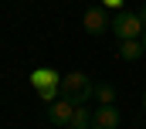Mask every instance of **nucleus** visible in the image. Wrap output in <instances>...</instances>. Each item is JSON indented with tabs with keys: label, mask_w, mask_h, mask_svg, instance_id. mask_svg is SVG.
Here are the masks:
<instances>
[{
	"label": "nucleus",
	"mask_w": 146,
	"mask_h": 129,
	"mask_svg": "<svg viewBox=\"0 0 146 129\" xmlns=\"http://www.w3.org/2000/svg\"><path fill=\"white\" fill-rule=\"evenodd\" d=\"M92 92H95V85H92V78L82 75V71H68V75L61 78V98L72 102V105H85V102L92 98Z\"/></svg>",
	"instance_id": "1"
},
{
	"label": "nucleus",
	"mask_w": 146,
	"mask_h": 129,
	"mask_svg": "<svg viewBox=\"0 0 146 129\" xmlns=\"http://www.w3.org/2000/svg\"><path fill=\"white\" fill-rule=\"evenodd\" d=\"M143 48H146V31H143Z\"/></svg>",
	"instance_id": "13"
},
{
	"label": "nucleus",
	"mask_w": 146,
	"mask_h": 129,
	"mask_svg": "<svg viewBox=\"0 0 146 129\" xmlns=\"http://www.w3.org/2000/svg\"><path fill=\"white\" fill-rule=\"evenodd\" d=\"M143 55H146L143 37H133V41H119V58H122V61H139Z\"/></svg>",
	"instance_id": "7"
},
{
	"label": "nucleus",
	"mask_w": 146,
	"mask_h": 129,
	"mask_svg": "<svg viewBox=\"0 0 146 129\" xmlns=\"http://www.w3.org/2000/svg\"><path fill=\"white\" fill-rule=\"evenodd\" d=\"M102 7H115V10H122V0H102Z\"/></svg>",
	"instance_id": "10"
},
{
	"label": "nucleus",
	"mask_w": 146,
	"mask_h": 129,
	"mask_svg": "<svg viewBox=\"0 0 146 129\" xmlns=\"http://www.w3.org/2000/svg\"><path fill=\"white\" fill-rule=\"evenodd\" d=\"M75 109H78V105L65 102V98L48 102V122H51V126H68V122H72V116H75Z\"/></svg>",
	"instance_id": "5"
},
{
	"label": "nucleus",
	"mask_w": 146,
	"mask_h": 129,
	"mask_svg": "<svg viewBox=\"0 0 146 129\" xmlns=\"http://www.w3.org/2000/svg\"><path fill=\"white\" fill-rule=\"evenodd\" d=\"M68 129H92V112L85 105H78L75 116H72V122H68Z\"/></svg>",
	"instance_id": "8"
},
{
	"label": "nucleus",
	"mask_w": 146,
	"mask_h": 129,
	"mask_svg": "<svg viewBox=\"0 0 146 129\" xmlns=\"http://www.w3.org/2000/svg\"><path fill=\"white\" fill-rule=\"evenodd\" d=\"M143 112H146V92H143Z\"/></svg>",
	"instance_id": "12"
},
{
	"label": "nucleus",
	"mask_w": 146,
	"mask_h": 129,
	"mask_svg": "<svg viewBox=\"0 0 146 129\" xmlns=\"http://www.w3.org/2000/svg\"><path fill=\"white\" fill-rule=\"evenodd\" d=\"M139 21H143V31H146V7L139 10Z\"/></svg>",
	"instance_id": "11"
},
{
	"label": "nucleus",
	"mask_w": 146,
	"mask_h": 129,
	"mask_svg": "<svg viewBox=\"0 0 146 129\" xmlns=\"http://www.w3.org/2000/svg\"><path fill=\"white\" fill-rule=\"evenodd\" d=\"M92 129H119V109L115 105H99L92 112Z\"/></svg>",
	"instance_id": "6"
},
{
	"label": "nucleus",
	"mask_w": 146,
	"mask_h": 129,
	"mask_svg": "<svg viewBox=\"0 0 146 129\" xmlns=\"http://www.w3.org/2000/svg\"><path fill=\"white\" fill-rule=\"evenodd\" d=\"M112 31H115L119 41H133V37H143V21L133 10H119L112 17Z\"/></svg>",
	"instance_id": "3"
},
{
	"label": "nucleus",
	"mask_w": 146,
	"mask_h": 129,
	"mask_svg": "<svg viewBox=\"0 0 146 129\" xmlns=\"http://www.w3.org/2000/svg\"><path fill=\"white\" fill-rule=\"evenodd\" d=\"M95 98H99V105H112L115 102V88L112 85H95Z\"/></svg>",
	"instance_id": "9"
},
{
	"label": "nucleus",
	"mask_w": 146,
	"mask_h": 129,
	"mask_svg": "<svg viewBox=\"0 0 146 129\" xmlns=\"http://www.w3.org/2000/svg\"><path fill=\"white\" fill-rule=\"evenodd\" d=\"M61 78H65V75H58L54 68H34V71H31V85H34V92L44 98V102L61 98Z\"/></svg>",
	"instance_id": "2"
},
{
	"label": "nucleus",
	"mask_w": 146,
	"mask_h": 129,
	"mask_svg": "<svg viewBox=\"0 0 146 129\" xmlns=\"http://www.w3.org/2000/svg\"><path fill=\"white\" fill-rule=\"evenodd\" d=\"M82 27H85V34H102L106 27H112V17L106 14V7H88L82 17Z\"/></svg>",
	"instance_id": "4"
}]
</instances>
